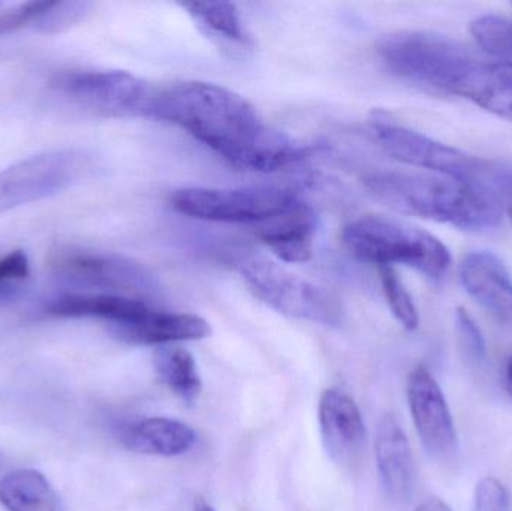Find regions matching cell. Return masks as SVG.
<instances>
[{"label":"cell","instance_id":"1","mask_svg":"<svg viewBox=\"0 0 512 511\" xmlns=\"http://www.w3.org/2000/svg\"><path fill=\"white\" fill-rule=\"evenodd\" d=\"M150 117L179 126L242 171L288 170L315 152L309 144L268 125L239 93L204 81H185L156 92Z\"/></svg>","mask_w":512,"mask_h":511},{"label":"cell","instance_id":"2","mask_svg":"<svg viewBox=\"0 0 512 511\" xmlns=\"http://www.w3.org/2000/svg\"><path fill=\"white\" fill-rule=\"evenodd\" d=\"M379 203L403 215L462 230H490L502 219V200L489 189L442 174L373 171L363 179Z\"/></svg>","mask_w":512,"mask_h":511},{"label":"cell","instance_id":"3","mask_svg":"<svg viewBox=\"0 0 512 511\" xmlns=\"http://www.w3.org/2000/svg\"><path fill=\"white\" fill-rule=\"evenodd\" d=\"M370 125L382 149L397 161L474 183L489 189L502 201L512 198L510 165L468 155L462 150L439 143L421 132L393 122L381 111L372 114Z\"/></svg>","mask_w":512,"mask_h":511},{"label":"cell","instance_id":"4","mask_svg":"<svg viewBox=\"0 0 512 511\" xmlns=\"http://www.w3.org/2000/svg\"><path fill=\"white\" fill-rule=\"evenodd\" d=\"M343 245L357 260L378 267H411L441 281L451 264L447 246L427 231L385 216L367 215L346 225Z\"/></svg>","mask_w":512,"mask_h":511},{"label":"cell","instance_id":"5","mask_svg":"<svg viewBox=\"0 0 512 511\" xmlns=\"http://www.w3.org/2000/svg\"><path fill=\"white\" fill-rule=\"evenodd\" d=\"M379 59L391 74L424 89L457 95L478 62L459 42L421 30H402L379 39Z\"/></svg>","mask_w":512,"mask_h":511},{"label":"cell","instance_id":"6","mask_svg":"<svg viewBox=\"0 0 512 511\" xmlns=\"http://www.w3.org/2000/svg\"><path fill=\"white\" fill-rule=\"evenodd\" d=\"M234 266L255 296L279 314L325 326L342 320L339 302L327 290L264 255L242 252Z\"/></svg>","mask_w":512,"mask_h":511},{"label":"cell","instance_id":"7","mask_svg":"<svg viewBox=\"0 0 512 511\" xmlns=\"http://www.w3.org/2000/svg\"><path fill=\"white\" fill-rule=\"evenodd\" d=\"M54 281L69 293L116 294L144 300L158 291L155 276L131 258L111 252L66 248L48 261Z\"/></svg>","mask_w":512,"mask_h":511},{"label":"cell","instance_id":"8","mask_svg":"<svg viewBox=\"0 0 512 511\" xmlns=\"http://www.w3.org/2000/svg\"><path fill=\"white\" fill-rule=\"evenodd\" d=\"M301 201L303 198L297 192L279 186L185 188L174 192L171 206L188 218L258 228L294 209Z\"/></svg>","mask_w":512,"mask_h":511},{"label":"cell","instance_id":"9","mask_svg":"<svg viewBox=\"0 0 512 511\" xmlns=\"http://www.w3.org/2000/svg\"><path fill=\"white\" fill-rule=\"evenodd\" d=\"M95 170L92 155L78 149L48 150L14 162L0 170V215L56 197Z\"/></svg>","mask_w":512,"mask_h":511},{"label":"cell","instance_id":"10","mask_svg":"<svg viewBox=\"0 0 512 511\" xmlns=\"http://www.w3.org/2000/svg\"><path fill=\"white\" fill-rule=\"evenodd\" d=\"M50 84L69 104L104 117H150L156 96L143 78L113 69L60 72Z\"/></svg>","mask_w":512,"mask_h":511},{"label":"cell","instance_id":"11","mask_svg":"<svg viewBox=\"0 0 512 511\" xmlns=\"http://www.w3.org/2000/svg\"><path fill=\"white\" fill-rule=\"evenodd\" d=\"M406 395L412 422L424 450L438 461L453 458L459 450V437L450 405L426 366H417L409 374Z\"/></svg>","mask_w":512,"mask_h":511},{"label":"cell","instance_id":"12","mask_svg":"<svg viewBox=\"0 0 512 511\" xmlns=\"http://www.w3.org/2000/svg\"><path fill=\"white\" fill-rule=\"evenodd\" d=\"M318 419L322 444L331 461H354L366 441L363 414L357 402L343 390H324L319 399Z\"/></svg>","mask_w":512,"mask_h":511},{"label":"cell","instance_id":"13","mask_svg":"<svg viewBox=\"0 0 512 511\" xmlns=\"http://www.w3.org/2000/svg\"><path fill=\"white\" fill-rule=\"evenodd\" d=\"M375 456L379 479L387 497L394 503H408L414 494L417 467L408 435L393 414H384L379 420Z\"/></svg>","mask_w":512,"mask_h":511},{"label":"cell","instance_id":"14","mask_svg":"<svg viewBox=\"0 0 512 511\" xmlns=\"http://www.w3.org/2000/svg\"><path fill=\"white\" fill-rule=\"evenodd\" d=\"M460 281L475 302L512 330V276L495 254L475 251L466 255L460 264Z\"/></svg>","mask_w":512,"mask_h":511},{"label":"cell","instance_id":"15","mask_svg":"<svg viewBox=\"0 0 512 511\" xmlns=\"http://www.w3.org/2000/svg\"><path fill=\"white\" fill-rule=\"evenodd\" d=\"M113 336L132 345H176L179 342L201 341L212 335L209 321L200 315L158 312L146 314L126 323L108 327Z\"/></svg>","mask_w":512,"mask_h":511},{"label":"cell","instance_id":"16","mask_svg":"<svg viewBox=\"0 0 512 511\" xmlns=\"http://www.w3.org/2000/svg\"><path fill=\"white\" fill-rule=\"evenodd\" d=\"M316 225L312 207L301 201L294 209L256 228V236L280 261L306 263L312 258Z\"/></svg>","mask_w":512,"mask_h":511},{"label":"cell","instance_id":"17","mask_svg":"<svg viewBox=\"0 0 512 511\" xmlns=\"http://www.w3.org/2000/svg\"><path fill=\"white\" fill-rule=\"evenodd\" d=\"M144 300L116 294L65 293L45 305V314L56 318H95L108 327L135 320L149 311Z\"/></svg>","mask_w":512,"mask_h":511},{"label":"cell","instance_id":"18","mask_svg":"<svg viewBox=\"0 0 512 511\" xmlns=\"http://www.w3.org/2000/svg\"><path fill=\"white\" fill-rule=\"evenodd\" d=\"M128 449L143 455L176 458L185 455L197 443L191 426L167 417H150L129 429L125 437Z\"/></svg>","mask_w":512,"mask_h":511},{"label":"cell","instance_id":"19","mask_svg":"<svg viewBox=\"0 0 512 511\" xmlns=\"http://www.w3.org/2000/svg\"><path fill=\"white\" fill-rule=\"evenodd\" d=\"M457 96L512 122V62L486 63L478 60Z\"/></svg>","mask_w":512,"mask_h":511},{"label":"cell","instance_id":"20","mask_svg":"<svg viewBox=\"0 0 512 511\" xmlns=\"http://www.w3.org/2000/svg\"><path fill=\"white\" fill-rule=\"evenodd\" d=\"M0 503L6 511H62L59 495L35 470L6 474L0 480Z\"/></svg>","mask_w":512,"mask_h":511},{"label":"cell","instance_id":"21","mask_svg":"<svg viewBox=\"0 0 512 511\" xmlns=\"http://www.w3.org/2000/svg\"><path fill=\"white\" fill-rule=\"evenodd\" d=\"M153 365L159 380L171 393L185 404L192 405L197 402L203 390V381L191 351L179 344L158 347L153 356Z\"/></svg>","mask_w":512,"mask_h":511},{"label":"cell","instance_id":"22","mask_svg":"<svg viewBox=\"0 0 512 511\" xmlns=\"http://www.w3.org/2000/svg\"><path fill=\"white\" fill-rule=\"evenodd\" d=\"M183 9L189 17L209 35L233 44H251L242 15L234 3L230 2H194L183 3Z\"/></svg>","mask_w":512,"mask_h":511},{"label":"cell","instance_id":"23","mask_svg":"<svg viewBox=\"0 0 512 511\" xmlns=\"http://www.w3.org/2000/svg\"><path fill=\"white\" fill-rule=\"evenodd\" d=\"M93 8L90 2H38V9L33 15L29 26H32L36 32L45 33V35H56V33L65 32L69 27L75 26L81 20L86 18L90 9Z\"/></svg>","mask_w":512,"mask_h":511},{"label":"cell","instance_id":"24","mask_svg":"<svg viewBox=\"0 0 512 511\" xmlns=\"http://www.w3.org/2000/svg\"><path fill=\"white\" fill-rule=\"evenodd\" d=\"M471 33L486 53L512 62V20L501 15H481L472 21Z\"/></svg>","mask_w":512,"mask_h":511},{"label":"cell","instance_id":"25","mask_svg":"<svg viewBox=\"0 0 512 511\" xmlns=\"http://www.w3.org/2000/svg\"><path fill=\"white\" fill-rule=\"evenodd\" d=\"M379 275H381L382 291L394 317L402 324L403 329L414 332L420 326V315L402 279L393 267H379Z\"/></svg>","mask_w":512,"mask_h":511},{"label":"cell","instance_id":"26","mask_svg":"<svg viewBox=\"0 0 512 511\" xmlns=\"http://www.w3.org/2000/svg\"><path fill=\"white\" fill-rule=\"evenodd\" d=\"M456 333L460 351L468 362L481 363L486 359V338L477 321L465 308H457Z\"/></svg>","mask_w":512,"mask_h":511},{"label":"cell","instance_id":"27","mask_svg":"<svg viewBox=\"0 0 512 511\" xmlns=\"http://www.w3.org/2000/svg\"><path fill=\"white\" fill-rule=\"evenodd\" d=\"M474 511H511V497L496 477H483L475 486Z\"/></svg>","mask_w":512,"mask_h":511},{"label":"cell","instance_id":"28","mask_svg":"<svg viewBox=\"0 0 512 511\" xmlns=\"http://www.w3.org/2000/svg\"><path fill=\"white\" fill-rule=\"evenodd\" d=\"M415 511H454L445 503L444 500L438 497H429L427 500H424L420 506L417 507Z\"/></svg>","mask_w":512,"mask_h":511},{"label":"cell","instance_id":"29","mask_svg":"<svg viewBox=\"0 0 512 511\" xmlns=\"http://www.w3.org/2000/svg\"><path fill=\"white\" fill-rule=\"evenodd\" d=\"M21 296V291L2 290L0 288V306L15 302Z\"/></svg>","mask_w":512,"mask_h":511},{"label":"cell","instance_id":"30","mask_svg":"<svg viewBox=\"0 0 512 511\" xmlns=\"http://www.w3.org/2000/svg\"><path fill=\"white\" fill-rule=\"evenodd\" d=\"M507 389L512 398V354L507 363Z\"/></svg>","mask_w":512,"mask_h":511},{"label":"cell","instance_id":"31","mask_svg":"<svg viewBox=\"0 0 512 511\" xmlns=\"http://www.w3.org/2000/svg\"><path fill=\"white\" fill-rule=\"evenodd\" d=\"M195 511H216V510L213 509V507L210 506V504L201 503V504H198L197 509H195Z\"/></svg>","mask_w":512,"mask_h":511},{"label":"cell","instance_id":"32","mask_svg":"<svg viewBox=\"0 0 512 511\" xmlns=\"http://www.w3.org/2000/svg\"><path fill=\"white\" fill-rule=\"evenodd\" d=\"M2 461H3V456H2V453H0V465H2Z\"/></svg>","mask_w":512,"mask_h":511},{"label":"cell","instance_id":"33","mask_svg":"<svg viewBox=\"0 0 512 511\" xmlns=\"http://www.w3.org/2000/svg\"><path fill=\"white\" fill-rule=\"evenodd\" d=\"M511 219H512V210H511Z\"/></svg>","mask_w":512,"mask_h":511}]
</instances>
